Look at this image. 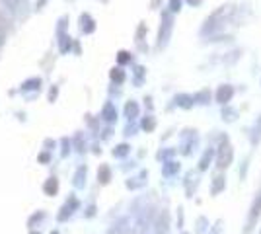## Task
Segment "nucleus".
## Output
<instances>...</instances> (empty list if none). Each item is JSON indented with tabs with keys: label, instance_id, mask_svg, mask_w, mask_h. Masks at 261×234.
Instances as JSON below:
<instances>
[{
	"label": "nucleus",
	"instance_id": "obj_1",
	"mask_svg": "<svg viewBox=\"0 0 261 234\" xmlns=\"http://www.w3.org/2000/svg\"><path fill=\"white\" fill-rule=\"evenodd\" d=\"M259 219H261V188L257 190L255 197H253V201H251L250 211H248V217H246V224H244V230H242V234H251V232H253V228L257 226Z\"/></svg>",
	"mask_w": 261,
	"mask_h": 234
},
{
	"label": "nucleus",
	"instance_id": "obj_2",
	"mask_svg": "<svg viewBox=\"0 0 261 234\" xmlns=\"http://www.w3.org/2000/svg\"><path fill=\"white\" fill-rule=\"evenodd\" d=\"M232 162H234V148L230 145L228 137H222V141H220L217 150V166L220 170H226Z\"/></svg>",
	"mask_w": 261,
	"mask_h": 234
},
{
	"label": "nucleus",
	"instance_id": "obj_3",
	"mask_svg": "<svg viewBox=\"0 0 261 234\" xmlns=\"http://www.w3.org/2000/svg\"><path fill=\"white\" fill-rule=\"evenodd\" d=\"M172 25H174L172 16H170L168 12H164L162 14V28H160V35H158V45H160V47H164V45L168 43L170 34H172Z\"/></svg>",
	"mask_w": 261,
	"mask_h": 234
},
{
	"label": "nucleus",
	"instance_id": "obj_4",
	"mask_svg": "<svg viewBox=\"0 0 261 234\" xmlns=\"http://www.w3.org/2000/svg\"><path fill=\"white\" fill-rule=\"evenodd\" d=\"M215 98H217V101L220 106H228V101L234 98V86H230V84H220Z\"/></svg>",
	"mask_w": 261,
	"mask_h": 234
},
{
	"label": "nucleus",
	"instance_id": "obj_5",
	"mask_svg": "<svg viewBox=\"0 0 261 234\" xmlns=\"http://www.w3.org/2000/svg\"><path fill=\"white\" fill-rule=\"evenodd\" d=\"M250 143L251 146H257L261 143V115L255 119V123L251 125V129H250Z\"/></svg>",
	"mask_w": 261,
	"mask_h": 234
},
{
	"label": "nucleus",
	"instance_id": "obj_6",
	"mask_svg": "<svg viewBox=\"0 0 261 234\" xmlns=\"http://www.w3.org/2000/svg\"><path fill=\"white\" fill-rule=\"evenodd\" d=\"M224 190H226V176L224 174H218L217 178L213 179V184H211V193L218 195V193H222Z\"/></svg>",
	"mask_w": 261,
	"mask_h": 234
},
{
	"label": "nucleus",
	"instance_id": "obj_7",
	"mask_svg": "<svg viewBox=\"0 0 261 234\" xmlns=\"http://www.w3.org/2000/svg\"><path fill=\"white\" fill-rule=\"evenodd\" d=\"M238 119V110L236 108H232V106H222V121L226 123H234Z\"/></svg>",
	"mask_w": 261,
	"mask_h": 234
},
{
	"label": "nucleus",
	"instance_id": "obj_8",
	"mask_svg": "<svg viewBox=\"0 0 261 234\" xmlns=\"http://www.w3.org/2000/svg\"><path fill=\"white\" fill-rule=\"evenodd\" d=\"M213 156H215V150H213V148H207V150H205V154L201 156L199 168H201L203 172H205V170H207V168L211 166V164H213Z\"/></svg>",
	"mask_w": 261,
	"mask_h": 234
},
{
	"label": "nucleus",
	"instance_id": "obj_9",
	"mask_svg": "<svg viewBox=\"0 0 261 234\" xmlns=\"http://www.w3.org/2000/svg\"><path fill=\"white\" fill-rule=\"evenodd\" d=\"M193 96H187V94H177L175 96V103L179 106V108H185V110H189L191 106H193Z\"/></svg>",
	"mask_w": 261,
	"mask_h": 234
},
{
	"label": "nucleus",
	"instance_id": "obj_10",
	"mask_svg": "<svg viewBox=\"0 0 261 234\" xmlns=\"http://www.w3.org/2000/svg\"><path fill=\"white\" fill-rule=\"evenodd\" d=\"M193 100H195L197 103H203V106H207L208 101H211V92H208V90H201L199 94H195V96H193Z\"/></svg>",
	"mask_w": 261,
	"mask_h": 234
},
{
	"label": "nucleus",
	"instance_id": "obj_11",
	"mask_svg": "<svg viewBox=\"0 0 261 234\" xmlns=\"http://www.w3.org/2000/svg\"><path fill=\"white\" fill-rule=\"evenodd\" d=\"M248 164H250V158H246V160L242 162V166H240V179H242V181L248 176Z\"/></svg>",
	"mask_w": 261,
	"mask_h": 234
},
{
	"label": "nucleus",
	"instance_id": "obj_12",
	"mask_svg": "<svg viewBox=\"0 0 261 234\" xmlns=\"http://www.w3.org/2000/svg\"><path fill=\"white\" fill-rule=\"evenodd\" d=\"M125 112H127L129 117H135V115L139 113V106H137L135 101H130V103H127V110H125Z\"/></svg>",
	"mask_w": 261,
	"mask_h": 234
},
{
	"label": "nucleus",
	"instance_id": "obj_13",
	"mask_svg": "<svg viewBox=\"0 0 261 234\" xmlns=\"http://www.w3.org/2000/svg\"><path fill=\"white\" fill-rule=\"evenodd\" d=\"M111 78H113V80H117V82H123V80H125V72L119 70V68H115V70L111 72Z\"/></svg>",
	"mask_w": 261,
	"mask_h": 234
},
{
	"label": "nucleus",
	"instance_id": "obj_14",
	"mask_svg": "<svg viewBox=\"0 0 261 234\" xmlns=\"http://www.w3.org/2000/svg\"><path fill=\"white\" fill-rule=\"evenodd\" d=\"M170 10L172 12L181 10V0H170Z\"/></svg>",
	"mask_w": 261,
	"mask_h": 234
},
{
	"label": "nucleus",
	"instance_id": "obj_15",
	"mask_svg": "<svg viewBox=\"0 0 261 234\" xmlns=\"http://www.w3.org/2000/svg\"><path fill=\"white\" fill-rule=\"evenodd\" d=\"M129 53H127V51H121L119 53V63H129Z\"/></svg>",
	"mask_w": 261,
	"mask_h": 234
},
{
	"label": "nucleus",
	"instance_id": "obj_16",
	"mask_svg": "<svg viewBox=\"0 0 261 234\" xmlns=\"http://www.w3.org/2000/svg\"><path fill=\"white\" fill-rule=\"evenodd\" d=\"M175 170H177V164H174V162H172L168 168H164V174H166V172H168V174H174Z\"/></svg>",
	"mask_w": 261,
	"mask_h": 234
},
{
	"label": "nucleus",
	"instance_id": "obj_17",
	"mask_svg": "<svg viewBox=\"0 0 261 234\" xmlns=\"http://www.w3.org/2000/svg\"><path fill=\"white\" fill-rule=\"evenodd\" d=\"M220 232H222V221H218V223L215 224V228H213L211 234H220Z\"/></svg>",
	"mask_w": 261,
	"mask_h": 234
},
{
	"label": "nucleus",
	"instance_id": "obj_18",
	"mask_svg": "<svg viewBox=\"0 0 261 234\" xmlns=\"http://www.w3.org/2000/svg\"><path fill=\"white\" fill-rule=\"evenodd\" d=\"M207 230V219H201V223H199V232H205Z\"/></svg>",
	"mask_w": 261,
	"mask_h": 234
},
{
	"label": "nucleus",
	"instance_id": "obj_19",
	"mask_svg": "<svg viewBox=\"0 0 261 234\" xmlns=\"http://www.w3.org/2000/svg\"><path fill=\"white\" fill-rule=\"evenodd\" d=\"M144 129H154V119H144Z\"/></svg>",
	"mask_w": 261,
	"mask_h": 234
},
{
	"label": "nucleus",
	"instance_id": "obj_20",
	"mask_svg": "<svg viewBox=\"0 0 261 234\" xmlns=\"http://www.w3.org/2000/svg\"><path fill=\"white\" fill-rule=\"evenodd\" d=\"M187 2H189V4H191V6H197V4H201V2H203V0H187Z\"/></svg>",
	"mask_w": 261,
	"mask_h": 234
},
{
	"label": "nucleus",
	"instance_id": "obj_21",
	"mask_svg": "<svg viewBox=\"0 0 261 234\" xmlns=\"http://www.w3.org/2000/svg\"><path fill=\"white\" fill-rule=\"evenodd\" d=\"M259 234H261V228H259Z\"/></svg>",
	"mask_w": 261,
	"mask_h": 234
}]
</instances>
